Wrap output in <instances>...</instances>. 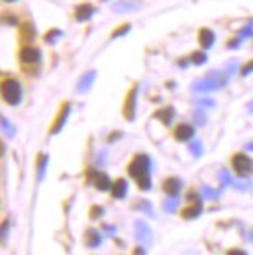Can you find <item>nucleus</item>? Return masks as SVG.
Masks as SVG:
<instances>
[{
	"mask_svg": "<svg viewBox=\"0 0 253 255\" xmlns=\"http://www.w3.org/2000/svg\"><path fill=\"white\" fill-rule=\"evenodd\" d=\"M125 191H127V181L123 180V178H117V180L112 183V188H110L112 196L115 199H122Z\"/></svg>",
	"mask_w": 253,
	"mask_h": 255,
	"instance_id": "obj_9",
	"label": "nucleus"
},
{
	"mask_svg": "<svg viewBox=\"0 0 253 255\" xmlns=\"http://www.w3.org/2000/svg\"><path fill=\"white\" fill-rule=\"evenodd\" d=\"M192 135H194V128L187 126V124H179L173 130V137L177 142H187V140L192 138Z\"/></svg>",
	"mask_w": 253,
	"mask_h": 255,
	"instance_id": "obj_7",
	"label": "nucleus"
},
{
	"mask_svg": "<svg viewBox=\"0 0 253 255\" xmlns=\"http://www.w3.org/2000/svg\"><path fill=\"white\" fill-rule=\"evenodd\" d=\"M225 255H247V254L242 249H230V251L225 252Z\"/></svg>",
	"mask_w": 253,
	"mask_h": 255,
	"instance_id": "obj_12",
	"label": "nucleus"
},
{
	"mask_svg": "<svg viewBox=\"0 0 253 255\" xmlns=\"http://www.w3.org/2000/svg\"><path fill=\"white\" fill-rule=\"evenodd\" d=\"M181 189V181L179 178L176 176H168L165 178L163 183H161V191H163L166 196H176Z\"/></svg>",
	"mask_w": 253,
	"mask_h": 255,
	"instance_id": "obj_6",
	"label": "nucleus"
},
{
	"mask_svg": "<svg viewBox=\"0 0 253 255\" xmlns=\"http://www.w3.org/2000/svg\"><path fill=\"white\" fill-rule=\"evenodd\" d=\"M186 206H182L181 211H179V216L181 219L184 221H189V219H196L202 211V203H201V198L196 189H191V191L186 193Z\"/></svg>",
	"mask_w": 253,
	"mask_h": 255,
	"instance_id": "obj_2",
	"label": "nucleus"
},
{
	"mask_svg": "<svg viewBox=\"0 0 253 255\" xmlns=\"http://www.w3.org/2000/svg\"><path fill=\"white\" fill-rule=\"evenodd\" d=\"M94 13V8L90 7V5H83V7H79L78 8V20H85V18H89L90 15Z\"/></svg>",
	"mask_w": 253,
	"mask_h": 255,
	"instance_id": "obj_11",
	"label": "nucleus"
},
{
	"mask_svg": "<svg viewBox=\"0 0 253 255\" xmlns=\"http://www.w3.org/2000/svg\"><path fill=\"white\" fill-rule=\"evenodd\" d=\"M2 97L10 106H17L21 101V86L17 79H5L2 83Z\"/></svg>",
	"mask_w": 253,
	"mask_h": 255,
	"instance_id": "obj_3",
	"label": "nucleus"
},
{
	"mask_svg": "<svg viewBox=\"0 0 253 255\" xmlns=\"http://www.w3.org/2000/svg\"><path fill=\"white\" fill-rule=\"evenodd\" d=\"M132 255H145V251H143L142 247H135V249H133Z\"/></svg>",
	"mask_w": 253,
	"mask_h": 255,
	"instance_id": "obj_13",
	"label": "nucleus"
},
{
	"mask_svg": "<svg viewBox=\"0 0 253 255\" xmlns=\"http://www.w3.org/2000/svg\"><path fill=\"white\" fill-rule=\"evenodd\" d=\"M5 2H15V0H5Z\"/></svg>",
	"mask_w": 253,
	"mask_h": 255,
	"instance_id": "obj_14",
	"label": "nucleus"
},
{
	"mask_svg": "<svg viewBox=\"0 0 253 255\" xmlns=\"http://www.w3.org/2000/svg\"><path fill=\"white\" fill-rule=\"evenodd\" d=\"M199 43H201V46L202 48H209V46H212V43H214V33L209 28H202L201 31H199Z\"/></svg>",
	"mask_w": 253,
	"mask_h": 255,
	"instance_id": "obj_10",
	"label": "nucleus"
},
{
	"mask_svg": "<svg viewBox=\"0 0 253 255\" xmlns=\"http://www.w3.org/2000/svg\"><path fill=\"white\" fill-rule=\"evenodd\" d=\"M127 171L140 189H143V191L145 189H150L152 180H150V160L147 155L133 156L132 161L127 166Z\"/></svg>",
	"mask_w": 253,
	"mask_h": 255,
	"instance_id": "obj_1",
	"label": "nucleus"
},
{
	"mask_svg": "<svg viewBox=\"0 0 253 255\" xmlns=\"http://www.w3.org/2000/svg\"><path fill=\"white\" fill-rule=\"evenodd\" d=\"M90 183H92V186H95L99 189V191H110L112 188V183L110 178L105 175L104 171H92V180H90Z\"/></svg>",
	"mask_w": 253,
	"mask_h": 255,
	"instance_id": "obj_5",
	"label": "nucleus"
},
{
	"mask_svg": "<svg viewBox=\"0 0 253 255\" xmlns=\"http://www.w3.org/2000/svg\"><path fill=\"white\" fill-rule=\"evenodd\" d=\"M230 166L237 176H247L250 175L253 170V161L249 155L242 153V151H237L230 158Z\"/></svg>",
	"mask_w": 253,
	"mask_h": 255,
	"instance_id": "obj_4",
	"label": "nucleus"
},
{
	"mask_svg": "<svg viewBox=\"0 0 253 255\" xmlns=\"http://www.w3.org/2000/svg\"><path fill=\"white\" fill-rule=\"evenodd\" d=\"M20 59H21V63H25V64H36L38 63V59H40V53L38 50H35V48H31V46H25L23 50H21L20 53Z\"/></svg>",
	"mask_w": 253,
	"mask_h": 255,
	"instance_id": "obj_8",
	"label": "nucleus"
}]
</instances>
